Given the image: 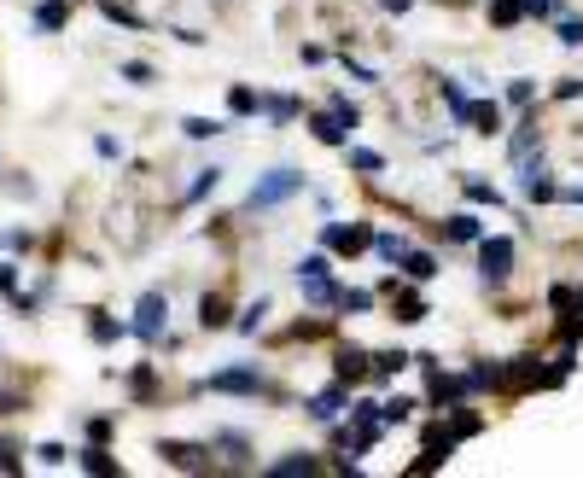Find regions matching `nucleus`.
<instances>
[{
  "label": "nucleus",
  "mask_w": 583,
  "mask_h": 478,
  "mask_svg": "<svg viewBox=\"0 0 583 478\" xmlns=\"http://www.w3.org/2000/svg\"><path fill=\"white\" fill-rule=\"evenodd\" d=\"M216 187H222V170L210 164V170H199V175H193V187H187V199H181V205H199V199H210Z\"/></svg>",
  "instance_id": "24"
},
{
  "label": "nucleus",
  "mask_w": 583,
  "mask_h": 478,
  "mask_svg": "<svg viewBox=\"0 0 583 478\" xmlns=\"http://www.w3.org/2000/svg\"><path fill=\"white\" fill-rule=\"evenodd\" d=\"M111 438V420H88V444H105Z\"/></svg>",
  "instance_id": "49"
},
{
  "label": "nucleus",
  "mask_w": 583,
  "mask_h": 478,
  "mask_svg": "<svg viewBox=\"0 0 583 478\" xmlns=\"http://www.w3.org/2000/svg\"><path fill=\"white\" fill-rule=\"evenodd\" d=\"M309 135L321 140V146H344V140H350V129H344L333 111H315V117H309Z\"/></svg>",
  "instance_id": "14"
},
{
  "label": "nucleus",
  "mask_w": 583,
  "mask_h": 478,
  "mask_svg": "<svg viewBox=\"0 0 583 478\" xmlns=\"http://www.w3.org/2000/svg\"><path fill=\"white\" fill-rule=\"evenodd\" d=\"M519 18H525V6H519V0H490V24H496V30H514Z\"/></svg>",
  "instance_id": "25"
},
{
  "label": "nucleus",
  "mask_w": 583,
  "mask_h": 478,
  "mask_svg": "<svg viewBox=\"0 0 583 478\" xmlns=\"http://www.w3.org/2000/svg\"><path fill=\"white\" fill-rule=\"evenodd\" d=\"M123 76H129V82H135V88H146V82H152V76H158V70L146 65V59H129V65H123Z\"/></svg>",
  "instance_id": "42"
},
{
  "label": "nucleus",
  "mask_w": 583,
  "mask_h": 478,
  "mask_svg": "<svg viewBox=\"0 0 583 478\" xmlns=\"http://www.w3.org/2000/svg\"><path fill=\"white\" fill-rule=\"evenodd\" d=\"M525 6V18H554L560 12V0H519Z\"/></svg>",
  "instance_id": "43"
},
{
  "label": "nucleus",
  "mask_w": 583,
  "mask_h": 478,
  "mask_svg": "<svg viewBox=\"0 0 583 478\" xmlns=\"http://www.w3.org/2000/svg\"><path fill=\"white\" fill-rule=\"evenodd\" d=\"M30 18H35V30L59 35V30H65V24H70V6H65V0H41V6H35Z\"/></svg>",
  "instance_id": "15"
},
{
  "label": "nucleus",
  "mask_w": 583,
  "mask_h": 478,
  "mask_svg": "<svg viewBox=\"0 0 583 478\" xmlns=\"http://www.w3.org/2000/svg\"><path fill=\"white\" fill-rule=\"evenodd\" d=\"M0 473H18V444L0 438Z\"/></svg>",
  "instance_id": "47"
},
{
  "label": "nucleus",
  "mask_w": 583,
  "mask_h": 478,
  "mask_svg": "<svg viewBox=\"0 0 583 478\" xmlns=\"http://www.w3.org/2000/svg\"><path fill=\"white\" fill-rule=\"evenodd\" d=\"M554 199H566V205H583V187H560Z\"/></svg>",
  "instance_id": "51"
},
{
  "label": "nucleus",
  "mask_w": 583,
  "mask_h": 478,
  "mask_svg": "<svg viewBox=\"0 0 583 478\" xmlns=\"http://www.w3.org/2000/svg\"><path fill=\"white\" fill-rule=\"evenodd\" d=\"M508 105H514V111L537 105V82H531V76H514V82H508Z\"/></svg>",
  "instance_id": "30"
},
{
  "label": "nucleus",
  "mask_w": 583,
  "mask_h": 478,
  "mask_svg": "<svg viewBox=\"0 0 583 478\" xmlns=\"http://www.w3.org/2000/svg\"><path fill=\"white\" fill-rule=\"evenodd\" d=\"M333 362H339V385H356V379H368V368H374V356H368V350H356V344H344Z\"/></svg>",
  "instance_id": "11"
},
{
  "label": "nucleus",
  "mask_w": 583,
  "mask_h": 478,
  "mask_svg": "<svg viewBox=\"0 0 583 478\" xmlns=\"http://www.w3.org/2000/svg\"><path fill=\"white\" fill-rule=\"evenodd\" d=\"M199 327H205V333L228 327V298H222V292H205V298H199Z\"/></svg>",
  "instance_id": "16"
},
{
  "label": "nucleus",
  "mask_w": 583,
  "mask_h": 478,
  "mask_svg": "<svg viewBox=\"0 0 583 478\" xmlns=\"http://www.w3.org/2000/svg\"><path fill=\"white\" fill-rule=\"evenodd\" d=\"M327 111H333V117H339L344 129H356V123H362V111H356V105H350V94H333V100H327Z\"/></svg>",
  "instance_id": "36"
},
{
  "label": "nucleus",
  "mask_w": 583,
  "mask_h": 478,
  "mask_svg": "<svg viewBox=\"0 0 583 478\" xmlns=\"http://www.w3.org/2000/svg\"><path fill=\"white\" fill-rule=\"evenodd\" d=\"M222 129H228L222 117H187V123H181V135L187 140H210V135H222Z\"/></svg>",
  "instance_id": "27"
},
{
  "label": "nucleus",
  "mask_w": 583,
  "mask_h": 478,
  "mask_svg": "<svg viewBox=\"0 0 583 478\" xmlns=\"http://www.w3.org/2000/svg\"><path fill=\"white\" fill-rule=\"evenodd\" d=\"M344 397H350V385H327V391H315L304 409H309V420L315 426H333L339 420V409H344Z\"/></svg>",
  "instance_id": "9"
},
{
  "label": "nucleus",
  "mask_w": 583,
  "mask_h": 478,
  "mask_svg": "<svg viewBox=\"0 0 583 478\" xmlns=\"http://www.w3.org/2000/svg\"><path fill=\"white\" fill-rule=\"evenodd\" d=\"M35 461H41V467H65L70 449H65V444H41V449H35Z\"/></svg>",
  "instance_id": "40"
},
{
  "label": "nucleus",
  "mask_w": 583,
  "mask_h": 478,
  "mask_svg": "<svg viewBox=\"0 0 583 478\" xmlns=\"http://www.w3.org/2000/svg\"><path fill=\"white\" fill-rule=\"evenodd\" d=\"M409 414H414L409 397H391V403H379V426H403Z\"/></svg>",
  "instance_id": "34"
},
{
  "label": "nucleus",
  "mask_w": 583,
  "mask_h": 478,
  "mask_svg": "<svg viewBox=\"0 0 583 478\" xmlns=\"http://www.w3.org/2000/svg\"><path fill=\"white\" fill-rule=\"evenodd\" d=\"M560 47H583V18H560Z\"/></svg>",
  "instance_id": "41"
},
{
  "label": "nucleus",
  "mask_w": 583,
  "mask_h": 478,
  "mask_svg": "<svg viewBox=\"0 0 583 478\" xmlns=\"http://www.w3.org/2000/svg\"><path fill=\"white\" fill-rule=\"evenodd\" d=\"M339 152L350 158V170H362V175H379V170H385V158H379L374 146H350V140H344Z\"/></svg>",
  "instance_id": "20"
},
{
  "label": "nucleus",
  "mask_w": 583,
  "mask_h": 478,
  "mask_svg": "<svg viewBox=\"0 0 583 478\" xmlns=\"http://www.w3.org/2000/svg\"><path fill=\"white\" fill-rule=\"evenodd\" d=\"M531 152H537V111H531V105H525V117H519V129L514 135H508V158H531Z\"/></svg>",
  "instance_id": "10"
},
{
  "label": "nucleus",
  "mask_w": 583,
  "mask_h": 478,
  "mask_svg": "<svg viewBox=\"0 0 583 478\" xmlns=\"http://www.w3.org/2000/svg\"><path fill=\"white\" fill-rule=\"evenodd\" d=\"M199 391H228V397H257L263 391V374L257 368H222V374H210Z\"/></svg>",
  "instance_id": "6"
},
{
  "label": "nucleus",
  "mask_w": 583,
  "mask_h": 478,
  "mask_svg": "<svg viewBox=\"0 0 583 478\" xmlns=\"http://www.w3.org/2000/svg\"><path fill=\"white\" fill-rule=\"evenodd\" d=\"M374 304L379 292H368V286H339V309H350V315H368Z\"/></svg>",
  "instance_id": "22"
},
{
  "label": "nucleus",
  "mask_w": 583,
  "mask_h": 478,
  "mask_svg": "<svg viewBox=\"0 0 583 478\" xmlns=\"http://www.w3.org/2000/svg\"><path fill=\"white\" fill-rule=\"evenodd\" d=\"M76 461H82V467H88V473H94V478H117V473H123V467H117V461L105 455V444H88V449H76Z\"/></svg>",
  "instance_id": "17"
},
{
  "label": "nucleus",
  "mask_w": 583,
  "mask_h": 478,
  "mask_svg": "<svg viewBox=\"0 0 583 478\" xmlns=\"http://www.w3.org/2000/svg\"><path fill=\"white\" fill-rule=\"evenodd\" d=\"M333 263H327V251H309L304 263H298V274H327Z\"/></svg>",
  "instance_id": "44"
},
{
  "label": "nucleus",
  "mask_w": 583,
  "mask_h": 478,
  "mask_svg": "<svg viewBox=\"0 0 583 478\" xmlns=\"http://www.w3.org/2000/svg\"><path fill=\"white\" fill-rule=\"evenodd\" d=\"M298 292H304L309 309H339V286H333V269L327 274H298Z\"/></svg>",
  "instance_id": "8"
},
{
  "label": "nucleus",
  "mask_w": 583,
  "mask_h": 478,
  "mask_svg": "<svg viewBox=\"0 0 583 478\" xmlns=\"http://www.w3.org/2000/svg\"><path fill=\"white\" fill-rule=\"evenodd\" d=\"M344 70H350L356 82H379V70H374V65H350V59H344Z\"/></svg>",
  "instance_id": "50"
},
{
  "label": "nucleus",
  "mask_w": 583,
  "mask_h": 478,
  "mask_svg": "<svg viewBox=\"0 0 583 478\" xmlns=\"http://www.w3.org/2000/svg\"><path fill=\"white\" fill-rule=\"evenodd\" d=\"M309 473H321V461H315V455H304V449H292V455L269 461V478H309Z\"/></svg>",
  "instance_id": "12"
},
{
  "label": "nucleus",
  "mask_w": 583,
  "mask_h": 478,
  "mask_svg": "<svg viewBox=\"0 0 583 478\" xmlns=\"http://www.w3.org/2000/svg\"><path fill=\"white\" fill-rule=\"evenodd\" d=\"M210 449H228L234 461H245V449H251V438H245V432H210Z\"/></svg>",
  "instance_id": "31"
},
{
  "label": "nucleus",
  "mask_w": 583,
  "mask_h": 478,
  "mask_svg": "<svg viewBox=\"0 0 583 478\" xmlns=\"http://www.w3.org/2000/svg\"><path fill=\"white\" fill-rule=\"evenodd\" d=\"M6 251H30V234H18V228H6V239H0Z\"/></svg>",
  "instance_id": "48"
},
{
  "label": "nucleus",
  "mask_w": 583,
  "mask_h": 478,
  "mask_svg": "<svg viewBox=\"0 0 583 478\" xmlns=\"http://www.w3.org/2000/svg\"><path fill=\"white\" fill-rule=\"evenodd\" d=\"M467 123H479V135H502V105H496V100L467 105Z\"/></svg>",
  "instance_id": "18"
},
{
  "label": "nucleus",
  "mask_w": 583,
  "mask_h": 478,
  "mask_svg": "<svg viewBox=\"0 0 583 478\" xmlns=\"http://www.w3.org/2000/svg\"><path fill=\"white\" fill-rule=\"evenodd\" d=\"M479 426H484V414H467V409H461L455 420H449V432H444V438H449V444H461V438H473Z\"/></svg>",
  "instance_id": "29"
},
{
  "label": "nucleus",
  "mask_w": 583,
  "mask_h": 478,
  "mask_svg": "<svg viewBox=\"0 0 583 478\" xmlns=\"http://www.w3.org/2000/svg\"><path fill=\"white\" fill-rule=\"evenodd\" d=\"M158 455H164L170 467H187V473H210V444H175V438H164Z\"/></svg>",
  "instance_id": "7"
},
{
  "label": "nucleus",
  "mask_w": 583,
  "mask_h": 478,
  "mask_svg": "<svg viewBox=\"0 0 583 478\" xmlns=\"http://www.w3.org/2000/svg\"><path fill=\"white\" fill-rule=\"evenodd\" d=\"M409 362H414L409 350H379V356H374V368H368V374H374V379H391V374H403Z\"/></svg>",
  "instance_id": "23"
},
{
  "label": "nucleus",
  "mask_w": 583,
  "mask_h": 478,
  "mask_svg": "<svg viewBox=\"0 0 583 478\" xmlns=\"http://www.w3.org/2000/svg\"><path fill=\"white\" fill-rule=\"evenodd\" d=\"M519 193H525L531 205H549L554 193H560V181H554V170L543 158H519Z\"/></svg>",
  "instance_id": "4"
},
{
  "label": "nucleus",
  "mask_w": 583,
  "mask_h": 478,
  "mask_svg": "<svg viewBox=\"0 0 583 478\" xmlns=\"http://www.w3.org/2000/svg\"><path fill=\"white\" fill-rule=\"evenodd\" d=\"M0 292L18 298V263H0Z\"/></svg>",
  "instance_id": "45"
},
{
  "label": "nucleus",
  "mask_w": 583,
  "mask_h": 478,
  "mask_svg": "<svg viewBox=\"0 0 583 478\" xmlns=\"http://www.w3.org/2000/svg\"><path fill=\"white\" fill-rule=\"evenodd\" d=\"M444 105H449V117H455V123H467V94H461V82H455V76H444Z\"/></svg>",
  "instance_id": "28"
},
{
  "label": "nucleus",
  "mask_w": 583,
  "mask_h": 478,
  "mask_svg": "<svg viewBox=\"0 0 583 478\" xmlns=\"http://www.w3.org/2000/svg\"><path fill=\"white\" fill-rule=\"evenodd\" d=\"M88 333H94V344H111V339H123L129 327H123V321H111V315H94V321H88Z\"/></svg>",
  "instance_id": "33"
},
{
  "label": "nucleus",
  "mask_w": 583,
  "mask_h": 478,
  "mask_svg": "<svg viewBox=\"0 0 583 478\" xmlns=\"http://www.w3.org/2000/svg\"><path fill=\"white\" fill-rule=\"evenodd\" d=\"M263 315H269V298H257V304H245V315H240V333L251 339L257 327H263Z\"/></svg>",
  "instance_id": "37"
},
{
  "label": "nucleus",
  "mask_w": 583,
  "mask_h": 478,
  "mask_svg": "<svg viewBox=\"0 0 583 478\" xmlns=\"http://www.w3.org/2000/svg\"><path fill=\"white\" fill-rule=\"evenodd\" d=\"M257 100H263V94H257V88H228V111H234V117H257Z\"/></svg>",
  "instance_id": "26"
},
{
  "label": "nucleus",
  "mask_w": 583,
  "mask_h": 478,
  "mask_svg": "<svg viewBox=\"0 0 583 478\" xmlns=\"http://www.w3.org/2000/svg\"><path fill=\"white\" fill-rule=\"evenodd\" d=\"M479 274L484 286H502L514 274V239L508 234H479Z\"/></svg>",
  "instance_id": "2"
},
{
  "label": "nucleus",
  "mask_w": 583,
  "mask_h": 478,
  "mask_svg": "<svg viewBox=\"0 0 583 478\" xmlns=\"http://www.w3.org/2000/svg\"><path fill=\"white\" fill-rule=\"evenodd\" d=\"M164 321H170V292H146L135 304V321H129V333L146 344H158L164 339Z\"/></svg>",
  "instance_id": "3"
},
{
  "label": "nucleus",
  "mask_w": 583,
  "mask_h": 478,
  "mask_svg": "<svg viewBox=\"0 0 583 478\" xmlns=\"http://www.w3.org/2000/svg\"><path fill=\"white\" fill-rule=\"evenodd\" d=\"M368 245H374L379 257H385V263H397V257L409 251V239H403V234H374V239H368Z\"/></svg>",
  "instance_id": "32"
},
{
  "label": "nucleus",
  "mask_w": 583,
  "mask_h": 478,
  "mask_svg": "<svg viewBox=\"0 0 583 478\" xmlns=\"http://www.w3.org/2000/svg\"><path fill=\"white\" fill-rule=\"evenodd\" d=\"M304 187H309L304 170H269V175H257V181H251L245 210H275V205H286V199H298Z\"/></svg>",
  "instance_id": "1"
},
{
  "label": "nucleus",
  "mask_w": 583,
  "mask_h": 478,
  "mask_svg": "<svg viewBox=\"0 0 583 478\" xmlns=\"http://www.w3.org/2000/svg\"><path fill=\"white\" fill-rule=\"evenodd\" d=\"M479 234H484V222L473 216V210H455L444 222V239H455V245H479Z\"/></svg>",
  "instance_id": "13"
},
{
  "label": "nucleus",
  "mask_w": 583,
  "mask_h": 478,
  "mask_svg": "<svg viewBox=\"0 0 583 478\" xmlns=\"http://www.w3.org/2000/svg\"><path fill=\"white\" fill-rule=\"evenodd\" d=\"M467 199H473V205H502V193H496V187H484V181H467Z\"/></svg>",
  "instance_id": "39"
},
{
  "label": "nucleus",
  "mask_w": 583,
  "mask_h": 478,
  "mask_svg": "<svg viewBox=\"0 0 583 478\" xmlns=\"http://www.w3.org/2000/svg\"><path fill=\"white\" fill-rule=\"evenodd\" d=\"M257 111H269L275 123H292V117H298V100H286V94H275V100H257Z\"/></svg>",
  "instance_id": "35"
},
{
  "label": "nucleus",
  "mask_w": 583,
  "mask_h": 478,
  "mask_svg": "<svg viewBox=\"0 0 583 478\" xmlns=\"http://www.w3.org/2000/svg\"><path fill=\"white\" fill-rule=\"evenodd\" d=\"M368 239H374V234H368V222H350V228H344V222H321V245H327V251H339V257H356Z\"/></svg>",
  "instance_id": "5"
},
{
  "label": "nucleus",
  "mask_w": 583,
  "mask_h": 478,
  "mask_svg": "<svg viewBox=\"0 0 583 478\" xmlns=\"http://www.w3.org/2000/svg\"><path fill=\"white\" fill-rule=\"evenodd\" d=\"M100 12L111 18V24H123V30H140V18L129 12V6H117V0H100Z\"/></svg>",
  "instance_id": "38"
},
{
  "label": "nucleus",
  "mask_w": 583,
  "mask_h": 478,
  "mask_svg": "<svg viewBox=\"0 0 583 478\" xmlns=\"http://www.w3.org/2000/svg\"><path fill=\"white\" fill-rule=\"evenodd\" d=\"M385 292L397 298V321H426V298L420 292H397V280H385Z\"/></svg>",
  "instance_id": "19"
},
{
  "label": "nucleus",
  "mask_w": 583,
  "mask_h": 478,
  "mask_svg": "<svg viewBox=\"0 0 583 478\" xmlns=\"http://www.w3.org/2000/svg\"><path fill=\"white\" fill-rule=\"evenodd\" d=\"M397 263H403L409 280H432V274H438V257H432V251H403Z\"/></svg>",
  "instance_id": "21"
},
{
  "label": "nucleus",
  "mask_w": 583,
  "mask_h": 478,
  "mask_svg": "<svg viewBox=\"0 0 583 478\" xmlns=\"http://www.w3.org/2000/svg\"><path fill=\"white\" fill-rule=\"evenodd\" d=\"M94 152H100L105 164H111V158H123V146H117L111 135H94Z\"/></svg>",
  "instance_id": "46"
},
{
  "label": "nucleus",
  "mask_w": 583,
  "mask_h": 478,
  "mask_svg": "<svg viewBox=\"0 0 583 478\" xmlns=\"http://www.w3.org/2000/svg\"><path fill=\"white\" fill-rule=\"evenodd\" d=\"M379 6H385V12H397V18H403V12H409L414 0H379Z\"/></svg>",
  "instance_id": "52"
}]
</instances>
